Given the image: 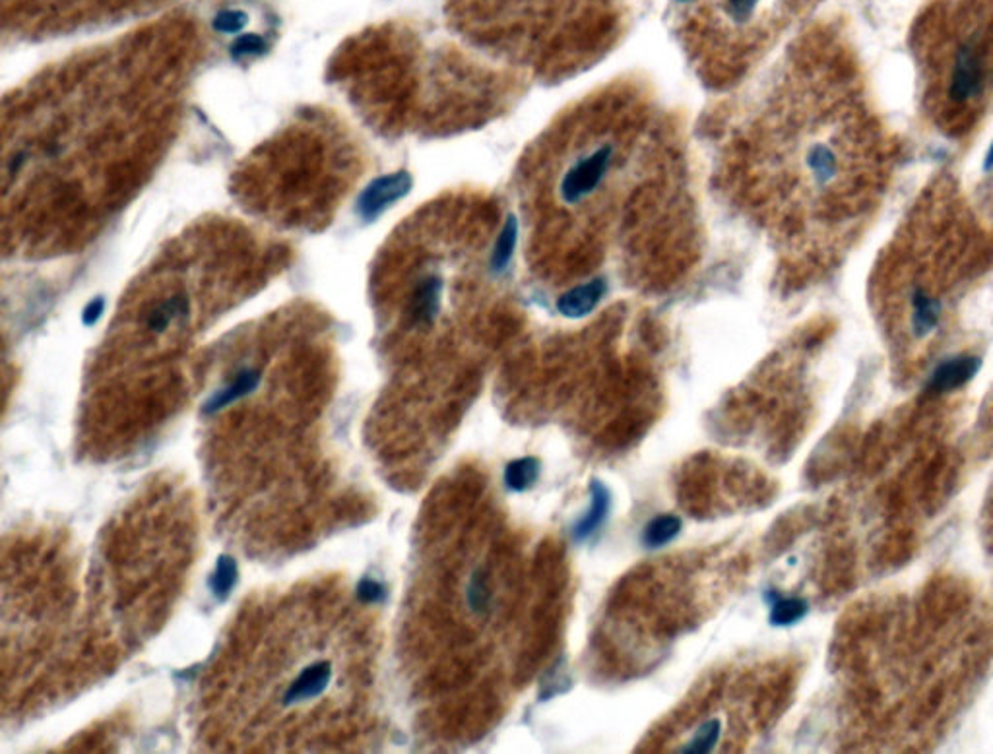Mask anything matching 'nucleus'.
I'll return each mask as SVG.
<instances>
[{"instance_id":"obj_4","label":"nucleus","mask_w":993,"mask_h":754,"mask_svg":"<svg viewBox=\"0 0 993 754\" xmlns=\"http://www.w3.org/2000/svg\"><path fill=\"white\" fill-rule=\"evenodd\" d=\"M910 49L924 119L965 142L993 109V0H934L914 22Z\"/></svg>"},{"instance_id":"obj_7","label":"nucleus","mask_w":993,"mask_h":754,"mask_svg":"<svg viewBox=\"0 0 993 754\" xmlns=\"http://www.w3.org/2000/svg\"><path fill=\"white\" fill-rule=\"evenodd\" d=\"M409 187H412V181H409L408 173H396V175L377 178L359 198V212L366 220H374L389 206L399 202L402 196H406Z\"/></svg>"},{"instance_id":"obj_24","label":"nucleus","mask_w":993,"mask_h":754,"mask_svg":"<svg viewBox=\"0 0 993 754\" xmlns=\"http://www.w3.org/2000/svg\"><path fill=\"white\" fill-rule=\"evenodd\" d=\"M102 313H103V301H95V303H92V305H90V306H88V309H85L84 323L85 324L97 323V318H100V316H102Z\"/></svg>"},{"instance_id":"obj_10","label":"nucleus","mask_w":993,"mask_h":754,"mask_svg":"<svg viewBox=\"0 0 993 754\" xmlns=\"http://www.w3.org/2000/svg\"><path fill=\"white\" fill-rule=\"evenodd\" d=\"M608 291V283L603 278L573 283L563 295L557 299V311L567 318H582L592 313L600 305Z\"/></svg>"},{"instance_id":"obj_1","label":"nucleus","mask_w":993,"mask_h":754,"mask_svg":"<svg viewBox=\"0 0 993 754\" xmlns=\"http://www.w3.org/2000/svg\"><path fill=\"white\" fill-rule=\"evenodd\" d=\"M743 128L734 173L789 274L836 270L881 212L900 155L842 32L796 43Z\"/></svg>"},{"instance_id":"obj_25","label":"nucleus","mask_w":993,"mask_h":754,"mask_svg":"<svg viewBox=\"0 0 993 754\" xmlns=\"http://www.w3.org/2000/svg\"><path fill=\"white\" fill-rule=\"evenodd\" d=\"M195 673L196 668H193V670L190 671H178V673H175V677L187 678V681H190V678L195 677Z\"/></svg>"},{"instance_id":"obj_21","label":"nucleus","mask_w":993,"mask_h":754,"mask_svg":"<svg viewBox=\"0 0 993 754\" xmlns=\"http://www.w3.org/2000/svg\"><path fill=\"white\" fill-rule=\"evenodd\" d=\"M357 600L363 603L386 602V588L374 578H361L356 588Z\"/></svg>"},{"instance_id":"obj_16","label":"nucleus","mask_w":993,"mask_h":754,"mask_svg":"<svg viewBox=\"0 0 993 754\" xmlns=\"http://www.w3.org/2000/svg\"><path fill=\"white\" fill-rule=\"evenodd\" d=\"M681 527H683V522L676 514H662V517L653 518L645 525L643 545L648 547V549H660V547L673 542L681 534Z\"/></svg>"},{"instance_id":"obj_11","label":"nucleus","mask_w":993,"mask_h":754,"mask_svg":"<svg viewBox=\"0 0 993 754\" xmlns=\"http://www.w3.org/2000/svg\"><path fill=\"white\" fill-rule=\"evenodd\" d=\"M332 665L328 661H316L299 673L284 696V704H299L323 695L331 685Z\"/></svg>"},{"instance_id":"obj_8","label":"nucleus","mask_w":993,"mask_h":754,"mask_svg":"<svg viewBox=\"0 0 993 754\" xmlns=\"http://www.w3.org/2000/svg\"><path fill=\"white\" fill-rule=\"evenodd\" d=\"M980 367H982V359L978 356H955L943 359L935 364L927 386H930V391L937 392V394L959 391L977 376Z\"/></svg>"},{"instance_id":"obj_6","label":"nucleus","mask_w":993,"mask_h":754,"mask_svg":"<svg viewBox=\"0 0 993 754\" xmlns=\"http://www.w3.org/2000/svg\"><path fill=\"white\" fill-rule=\"evenodd\" d=\"M819 0H681L680 32L696 68L730 84L755 67Z\"/></svg>"},{"instance_id":"obj_14","label":"nucleus","mask_w":993,"mask_h":754,"mask_svg":"<svg viewBox=\"0 0 993 754\" xmlns=\"http://www.w3.org/2000/svg\"><path fill=\"white\" fill-rule=\"evenodd\" d=\"M766 602L771 605L769 619L774 627H792L809 613V605L804 598H784L774 590L766 593Z\"/></svg>"},{"instance_id":"obj_3","label":"nucleus","mask_w":993,"mask_h":754,"mask_svg":"<svg viewBox=\"0 0 993 754\" xmlns=\"http://www.w3.org/2000/svg\"><path fill=\"white\" fill-rule=\"evenodd\" d=\"M993 278V223L952 173H937L910 204L869 274L879 305L899 309L916 341Z\"/></svg>"},{"instance_id":"obj_20","label":"nucleus","mask_w":993,"mask_h":754,"mask_svg":"<svg viewBox=\"0 0 993 754\" xmlns=\"http://www.w3.org/2000/svg\"><path fill=\"white\" fill-rule=\"evenodd\" d=\"M467 603L472 610L482 613V611L487 610L489 605V590H487V584H485V577L482 572H476L472 580H470V585H467Z\"/></svg>"},{"instance_id":"obj_17","label":"nucleus","mask_w":993,"mask_h":754,"mask_svg":"<svg viewBox=\"0 0 993 754\" xmlns=\"http://www.w3.org/2000/svg\"><path fill=\"white\" fill-rule=\"evenodd\" d=\"M239 567L238 560L230 555H220L213 575L210 577V590L218 602H226L230 598L233 588L238 585Z\"/></svg>"},{"instance_id":"obj_19","label":"nucleus","mask_w":993,"mask_h":754,"mask_svg":"<svg viewBox=\"0 0 993 754\" xmlns=\"http://www.w3.org/2000/svg\"><path fill=\"white\" fill-rule=\"evenodd\" d=\"M720 733H721L720 720L705 721V723H703V726H701V728L696 729L695 735H693V739H691V743H689V745L685 746V749H683V753H691V754L711 753V751H713L714 746H716V743H718V739H720Z\"/></svg>"},{"instance_id":"obj_5","label":"nucleus","mask_w":993,"mask_h":754,"mask_svg":"<svg viewBox=\"0 0 993 754\" xmlns=\"http://www.w3.org/2000/svg\"><path fill=\"white\" fill-rule=\"evenodd\" d=\"M620 0H454L452 18L495 59L567 72L605 51L621 30Z\"/></svg>"},{"instance_id":"obj_15","label":"nucleus","mask_w":993,"mask_h":754,"mask_svg":"<svg viewBox=\"0 0 993 754\" xmlns=\"http://www.w3.org/2000/svg\"><path fill=\"white\" fill-rule=\"evenodd\" d=\"M542 474V462L534 456H524V459L512 460L509 466L505 467V485L512 492L530 491Z\"/></svg>"},{"instance_id":"obj_13","label":"nucleus","mask_w":993,"mask_h":754,"mask_svg":"<svg viewBox=\"0 0 993 754\" xmlns=\"http://www.w3.org/2000/svg\"><path fill=\"white\" fill-rule=\"evenodd\" d=\"M261 379H263V374H261V371H256V369H243V371H239L238 376H235L228 386H223L221 391L213 392L212 396L206 399L205 406H203V414H205V416H212V414L221 411L223 407L231 406V404H235L239 399L245 398L249 394H253V392L258 388Z\"/></svg>"},{"instance_id":"obj_2","label":"nucleus","mask_w":993,"mask_h":754,"mask_svg":"<svg viewBox=\"0 0 993 754\" xmlns=\"http://www.w3.org/2000/svg\"><path fill=\"white\" fill-rule=\"evenodd\" d=\"M670 136L635 92L596 94L569 111L522 177L534 268L553 280H592L615 251L633 276L658 274L670 231L689 230L683 158Z\"/></svg>"},{"instance_id":"obj_23","label":"nucleus","mask_w":993,"mask_h":754,"mask_svg":"<svg viewBox=\"0 0 993 754\" xmlns=\"http://www.w3.org/2000/svg\"><path fill=\"white\" fill-rule=\"evenodd\" d=\"M264 39L258 37V35H243L239 37L235 45H233V55L235 57H253V55H261L264 51Z\"/></svg>"},{"instance_id":"obj_12","label":"nucleus","mask_w":993,"mask_h":754,"mask_svg":"<svg viewBox=\"0 0 993 754\" xmlns=\"http://www.w3.org/2000/svg\"><path fill=\"white\" fill-rule=\"evenodd\" d=\"M610 507H612V495H610V489L594 479L590 484V509L586 512L585 517L578 520L575 527H573V537L575 542L582 543L592 537V535L602 527L605 518L610 514Z\"/></svg>"},{"instance_id":"obj_18","label":"nucleus","mask_w":993,"mask_h":754,"mask_svg":"<svg viewBox=\"0 0 993 754\" xmlns=\"http://www.w3.org/2000/svg\"><path fill=\"white\" fill-rule=\"evenodd\" d=\"M977 198L980 210L993 223V138L985 150L984 163H982V183L978 188Z\"/></svg>"},{"instance_id":"obj_9","label":"nucleus","mask_w":993,"mask_h":754,"mask_svg":"<svg viewBox=\"0 0 993 754\" xmlns=\"http://www.w3.org/2000/svg\"><path fill=\"white\" fill-rule=\"evenodd\" d=\"M190 306H193V301H190V295H188L187 291L185 289H173L171 293H165L160 299H155L153 305L148 309L146 328L152 334L162 336V334L170 330L173 324L187 321L188 314H190Z\"/></svg>"},{"instance_id":"obj_22","label":"nucleus","mask_w":993,"mask_h":754,"mask_svg":"<svg viewBox=\"0 0 993 754\" xmlns=\"http://www.w3.org/2000/svg\"><path fill=\"white\" fill-rule=\"evenodd\" d=\"M246 24V14L239 12V10H223L220 12L216 20H213V26L216 30H220L223 34H233V32H239L241 27Z\"/></svg>"}]
</instances>
